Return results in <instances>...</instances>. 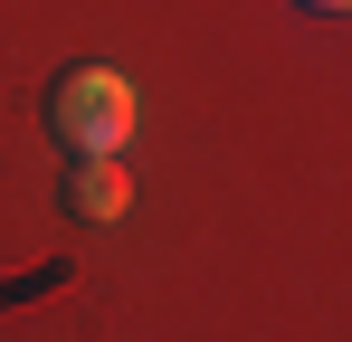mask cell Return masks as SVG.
<instances>
[{
	"instance_id": "obj_2",
	"label": "cell",
	"mask_w": 352,
	"mask_h": 342,
	"mask_svg": "<svg viewBox=\"0 0 352 342\" xmlns=\"http://www.w3.org/2000/svg\"><path fill=\"white\" fill-rule=\"evenodd\" d=\"M67 209L86 228H115L124 209H133V171H124V152H76V171H67Z\"/></svg>"
},
{
	"instance_id": "obj_3",
	"label": "cell",
	"mask_w": 352,
	"mask_h": 342,
	"mask_svg": "<svg viewBox=\"0 0 352 342\" xmlns=\"http://www.w3.org/2000/svg\"><path fill=\"white\" fill-rule=\"evenodd\" d=\"M314 10H352V0H314Z\"/></svg>"
},
{
	"instance_id": "obj_1",
	"label": "cell",
	"mask_w": 352,
	"mask_h": 342,
	"mask_svg": "<svg viewBox=\"0 0 352 342\" xmlns=\"http://www.w3.org/2000/svg\"><path fill=\"white\" fill-rule=\"evenodd\" d=\"M133 86H124L115 67H76L48 86V133H58L67 152H124L133 143Z\"/></svg>"
}]
</instances>
